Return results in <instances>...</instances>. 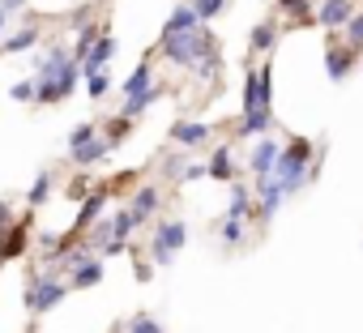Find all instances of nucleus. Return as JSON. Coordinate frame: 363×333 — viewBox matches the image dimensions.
Returning <instances> with one entry per match:
<instances>
[{"label": "nucleus", "instance_id": "1", "mask_svg": "<svg viewBox=\"0 0 363 333\" xmlns=\"http://www.w3.org/2000/svg\"><path fill=\"white\" fill-rule=\"evenodd\" d=\"M308 162H312V141H308V137H291V141L278 149V162H274L269 180L278 184V193H282V197L299 193V188L312 180V176H308Z\"/></svg>", "mask_w": 363, "mask_h": 333}, {"label": "nucleus", "instance_id": "2", "mask_svg": "<svg viewBox=\"0 0 363 333\" xmlns=\"http://www.w3.org/2000/svg\"><path fill=\"white\" fill-rule=\"evenodd\" d=\"M65 295H69V282L60 278V273H35L30 278V286H26V312L30 316H48L52 307H60L65 303Z\"/></svg>", "mask_w": 363, "mask_h": 333}, {"label": "nucleus", "instance_id": "3", "mask_svg": "<svg viewBox=\"0 0 363 333\" xmlns=\"http://www.w3.org/2000/svg\"><path fill=\"white\" fill-rule=\"evenodd\" d=\"M184 239H189V227L179 222V218H162L158 222V231H154V244H150V265H171L175 261V252L184 248Z\"/></svg>", "mask_w": 363, "mask_h": 333}, {"label": "nucleus", "instance_id": "4", "mask_svg": "<svg viewBox=\"0 0 363 333\" xmlns=\"http://www.w3.org/2000/svg\"><path fill=\"white\" fill-rule=\"evenodd\" d=\"M77 81H82V69L69 60L56 77H48V81H35V103H65L73 90H77Z\"/></svg>", "mask_w": 363, "mask_h": 333}, {"label": "nucleus", "instance_id": "5", "mask_svg": "<svg viewBox=\"0 0 363 333\" xmlns=\"http://www.w3.org/2000/svg\"><path fill=\"white\" fill-rule=\"evenodd\" d=\"M30 222H35V214H22V222H13V227L0 231V265H5V261H18V256L26 252V244H30Z\"/></svg>", "mask_w": 363, "mask_h": 333}, {"label": "nucleus", "instance_id": "6", "mask_svg": "<svg viewBox=\"0 0 363 333\" xmlns=\"http://www.w3.org/2000/svg\"><path fill=\"white\" fill-rule=\"evenodd\" d=\"M278 205H282L278 184H274L269 176H257V205H252V218H257V222H269V218L278 214Z\"/></svg>", "mask_w": 363, "mask_h": 333}, {"label": "nucleus", "instance_id": "7", "mask_svg": "<svg viewBox=\"0 0 363 333\" xmlns=\"http://www.w3.org/2000/svg\"><path fill=\"white\" fill-rule=\"evenodd\" d=\"M210 124H201V120H175L171 124V141L179 145V149H193V145H201V141H210Z\"/></svg>", "mask_w": 363, "mask_h": 333}, {"label": "nucleus", "instance_id": "8", "mask_svg": "<svg viewBox=\"0 0 363 333\" xmlns=\"http://www.w3.org/2000/svg\"><path fill=\"white\" fill-rule=\"evenodd\" d=\"M350 18H354L350 0H325V5L316 9V26H325V30H342Z\"/></svg>", "mask_w": 363, "mask_h": 333}, {"label": "nucleus", "instance_id": "9", "mask_svg": "<svg viewBox=\"0 0 363 333\" xmlns=\"http://www.w3.org/2000/svg\"><path fill=\"white\" fill-rule=\"evenodd\" d=\"M325 69H329V81H346V73L354 69V52L346 47V43H329V52H325Z\"/></svg>", "mask_w": 363, "mask_h": 333}, {"label": "nucleus", "instance_id": "10", "mask_svg": "<svg viewBox=\"0 0 363 333\" xmlns=\"http://www.w3.org/2000/svg\"><path fill=\"white\" fill-rule=\"evenodd\" d=\"M278 141L274 137H261L257 145H252V154H248V166H252V176H269L274 171V162H278Z\"/></svg>", "mask_w": 363, "mask_h": 333}, {"label": "nucleus", "instance_id": "11", "mask_svg": "<svg viewBox=\"0 0 363 333\" xmlns=\"http://www.w3.org/2000/svg\"><path fill=\"white\" fill-rule=\"evenodd\" d=\"M116 47H120V43H116V39L103 30V35H99V43L90 47L86 64H82V77H86V73H99V69H111V56H116Z\"/></svg>", "mask_w": 363, "mask_h": 333}, {"label": "nucleus", "instance_id": "12", "mask_svg": "<svg viewBox=\"0 0 363 333\" xmlns=\"http://www.w3.org/2000/svg\"><path fill=\"white\" fill-rule=\"evenodd\" d=\"M206 176L210 180H231L235 184V158H231V145H214L210 162H206Z\"/></svg>", "mask_w": 363, "mask_h": 333}, {"label": "nucleus", "instance_id": "13", "mask_svg": "<svg viewBox=\"0 0 363 333\" xmlns=\"http://www.w3.org/2000/svg\"><path fill=\"white\" fill-rule=\"evenodd\" d=\"M223 218H235V222H248L252 218V188L248 184H231V201H227V214Z\"/></svg>", "mask_w": 363, "mask_h": 333}, {"label": "nucleus", "instance_id": "14", "mask_svg": "<svg viewBox=\"0 0 363 333\" xmlns=\"http://www.w3.org/2000/svg\"><path fill=\"white\" fill-rule=\"evenodd\" d=\"M201 22H197V13H193V5H184V9H175L171 18H167V26H162V39H175V35H193Z\"/></svg>", "mask_w": 363, "mask_h": 333}, {"label": "nucleus", "instance_id": "15", "mask_svg": "<svg viewBox=\"0 0 363 333\" xmlns=\"http://www.w3.org/2000/svg\"><path fill=\"white\" fill-rule=\"evenodd\" d=\"M162 98V86H150V90H141V94H133V98H124V120H141L145 115V107H154Z\"/></svg>", "mask_w": 363, "mask_h": 333}, {"label": "nucleus", "instance_id": "16", "mask_svg": "<svg viewBox=\"0 0 363 333\" xmlns=\"http://www.w3.org/2000/svg\"><path fill=\"white\" fill-rule=\"evenodd\" d=\"M107 154H111V145H107L103 137H90L86 145H77V149H69V158H73L77 166H94V162H99V158H107Z\"/></svg>", "mask_w": 363, "mask_h": 333}, {"label": "nucleus", "instance_id": "17", "mask_svg": "<svg viewBox=\"0 0 363 333\" xmlns=\"http://www.w3.org/2000/svg\"><path fill=\"white\" fill-rule=\"evenodd\" d=\"M103 282V265L99 261H86L77 269H69V290H86V286H99Z\"/></svg>", "mask_w": 363, "mask_h": 333}, {"label": "nucleus", "instance_id": "18", "mask_svg": "<svg viewBox=\"0 0 363 333\" xmlns=\"http://www.w3.org/2000/svg\"><path fill=\"white\" fill-rule=\"evenodd\" d=\"M150 86H154V69H150V60H141V64L128 73V81H124L120 90H124V98H133V94H141V90H150Z\"/></svg>", "mask_w": 363, "mask_h": 333}, {"label": "nucleus", "instance_id": "19", "mask_svg": "<svg viewBox=\"0 0 363 333\" xmlns=\"http://www.w3.org/2000/svg\"><path fill=\"white\" fill-rule=\"evenodd\" d=\"M35 43H39V26H26V30L9 35V39L0 43V47H5V56H22V52H30Z\"/></svg>", "mask_w": 363, "mask_h": 333}, {"label": "nucleus", "instance_id": "20", "mask_svg": "<svg viewBox=\"0 0 363 333\" xmlns=\"http://www.w3.org/2000/svg\"><path fill=\"white\" fill-rule=\"evenodd\" d=\"M128 132H133V120H124V115H111V120L103 124V132H99V137H103V141H107V145L116 149V145H120V141H124Z\"/></svg>", "mask_w": 363, "mask_h": 333}, {"label": "nucleus", "instance_id": "21", "mask_svg": "<svg viewBox=\"0 0 363 333\" xmlns=\"http://www.w3.org/2000/svg\"><path fill=\"white\" fill-rule=\"evenodd\" d=\"M128 210H133V218H137V222H145V218L158 210V188H141V193L133 197V205H128Z\"/></svg>", "mask_w": 363, "mask_h": 333}, {"label": "nucleus", "instance_id": "22", "mask_svg": "<svg viewBox=\"0 0 363 333\" xmlns=\"http://www.w3.org/2000/svg\"><path fill=\"white\" fill-rule=\"evenodd\" d=\"M278 43V26L274 22H261L257 30H252V39H248V52H269Z\"/></svg>", "mask_w": 363, "mask_h": 333}, {"label": "nucleus", "instance_id": "23", "mask_svg": "<svg viewBox=\"0 0 363 333\" xmlns=\"http://www.w3.org/2000/svg\"><path fill=\"white\" fill-rule=\"evenodd\" d=\"M48 197H52V171H39V180L26 188V205H30V210H39Z\"/></svg>", "mask_w": 363, "mask_h": 333}, {"label": "nucleus", "instance_id": "24", "mask_svg": "<svg viewBox=\"0 0 363 333\" xmlns=\"http://www.w3.org/2000/svg\"><path fill=\"white\" fill-rule=\"evenodd\" d=\"M99 43V30L94 26H86V30H77V43H73V64L82 69L86 64V56H90V47Z\"/></svg>", "mask_w": 363, "mask_h": 333}, {"label": "nucleus", "instance_id": "25", "mask_svg": "<svg viewBox=\"0 0 363 333\" xmlns=\"http://www.w3.org/2000/svg\"><path fill=\"white\" fill-rule=\"evenodd\" d=\"M346 47L359 56L363 52V9H354V18L346 22Z\"/></svg>", "mask_w": 363, "mask_h": 333}, {"label": "nucleus", "instance_id": "26", "mask_svg": "<svg viewBox=\"0 0 363 333\" xmlns=\"http://www.w3.org/2000/svg\"><path fill=\"white\" fill-rule=\"evenodd\" d=\"M86 90H90V98H103V94L111 90V69H99V73H86Z\"/></svg>", "mask_w": 363, "mask_h": 333}, {"label": "nucleus", "instance_id": "27", "mask_svg": "<svg viewBox=\"0 0 363 333\" xmlns=\"http://www.w3.org/2000/svg\"><path fill=\"white\" fill-rule=\"evenodd\" d=\"M133 227H137V218H133V210H120V214L111 218V239H124V244H128V235H133Z\"/></svg>", "mask_w": 363, "mask_h": 333}, {"label": "nucleus", "instance_id": "28", "mask_svg": "<svg viewBox=\"0 0 363 333\" xmlns=\"http://www.w3.org/2000/svg\"><path fill=\"white\" fill-rule=\"evenodd\" d=\"M218 235H223V244H227V248H240V244H244V222H235V218H223Z\"/></svg>", "mask_w": 363, "mask_h": 333}, {"label": "nucleus", "instance_id": "29", "mask_svg": "<svg viewBox=\"0 0 363 333\" xmlns=\"http://www.w3.org/2000/svg\"><path fill=\"white\" fill-rule=\"evenodd\" d=\"M124 333H162V324H158L154 316H145V312H137V316H128V324H124Z\"/></svg>", "mask_w": 363, "mask_h": 333}, {"label": "nucleus", "instance_id": "30", "mask_svg": "<svg viewBox=\"0 0 363 333\" xmlns=\"http://www.w3.org/2000/svg\"><path fill=\"white\" fill-rule=\"evenodd\" d=\"M227 9V0H193V13H197V22H210V18H218Z\"/></svg>", "mask_w": 363, "mask_h": 333}, {"label": "nucleus", "instance_id": "31", "mask_svg": "<svg viewBox=\"0 0 363 333\" xmlns=\"http://www.w3.org/2000/svg\"><path fill=\"white\" fill-rule=\"evenodd\" d=\"M90 137H99V128H94V124H77V128L69 132V149H77V145H86Z\"/></svg>", "mask_w": 363, "mask_h": 333}, {"label": "nucleus", "instance_id": "32", "mask_svg": "<svg viewBox=\"0 0 363 333\" xmlns=\"http://www.w3.org/2000/svg\"><path fill=\"white\" fill-rule=\"evenodd\" d=\"M65 193H69V201H86V197H90V180H86V176H77V180H69V188H65Z\"/></svg>", "mask_w": 363, "mask_h": 333}, {"label": "nucleus", "instance_id": "33", "mask_svg": "<svg viewBox=\"0 0 363 333\" xmlns=\"http://www.w3.org/2000/svg\"><path fill=\"white\" fill-rule=\"evenodd\" d=\"M184 171H189L184 154H171V158H167V176H171V180H184Z\"/></svg>", "mask_w": 363, "mask_h": 333}, {"label": "nucleus", "instance_id": "34", "mask_svg": "<svg viewBox=\"0 0 363 333\" xmlns=\"http://www.w3.org/2000/svg\"><path fill=\"white\" fill-rule=\"evenodd\" d=\"M9 94H13L18 103H30V98H35V77H26V81H18V86H13Z\"/></svg>", "mask_w": 363, "mask_h": 333}, {"label": "nucleus", "instance_id": "35", "mask_svg": "<svg viewBox=\"0 0 363 333\" xmlns=\"http://www.w3.org/2000/svg\"><path fill=\"white\" fill-rule=\"evenodd\" d=\"M120 252H128V244H124V239H107V244H99V248H94V256H120Z\"/></svg>", "mask_w": 363, "mask_h": 333}, {"label": "nucleus", "instance_id": "36", "mask_svg": "<svg viewBox=\"0 0 363 333\" xmlns=\"http://www.w3.org/2000/svg\"><path fill=\"white\" fill-rule=\"evenodd\" d=\"M274 5H278L282 13H299V18H303V9H312V0H274Z\"/></svg>", "mask_w": 363, "mask_h": 333}, {"label": "nucleus", "instance_id": "37", "mask_svg": "<svg viewBox=\"0 0 363 333\" xmlns=\"http://www.w3.org/2000/svg\"><path fill=\"white\" fill-rule=\"evenodd\" d=\"M133 269H137V282H150V278H154V265H150V261H141V252L133 256Z\"/></svg>", "mask_w": 363, "mask_h": 333}, {"label": "nucleus", "instance_id": "38", "mask_svg": "<svg viewBox=\"0 0 363 333\" xmlns=\"http://www.w3.org/2000/svg\"><path fill=\"white\" fill-rule=\"evenodd\" d=\"M18 9H26V0H0V13H5V18H13Z\"/></svg>", "mask_w": 363, "mask_h": 333}, {"label": "nucleus", "instance_id": "39", "mask_svg": "<svg viewBox=\"0 0 363 333\" xmlns=\"http://www.w3.org/2000/svg\"><path fill=\"white\" fill-rule=\"evenodd\" d=\"M193 180H206V166H201V162H193L189 171H184V184H193Z\"/></svg>", "mask_w": 363, "mask_h": 333}, {"label": "nucleus", "instance_id": "40", "mask_svg": "<svg viewBox=\"0 0 363 333\" xmlns=\"http://www.w3.org/2000/svg\"><path fill=\"white\" fill-rule=\"evenodd\" d=\"M5 227H13V210H9V205H0V231H5Z\"/></svg>", "mask_w": 363, "mask_h": 333}, {"label": "nucleus", "instance_id": "41", "mask_svg": "<svg viewBox=\"0 0 363 333\" xmlns=\"http://www.w3.org/2000/svg\"><path fill=\"white\" fill-rule=\"evenodd\" d=\"M5 26H9V18H5V13H0V35H5Z\"/></svg>", "mask_w": 363, "mask_h": 333}]
</instances>
